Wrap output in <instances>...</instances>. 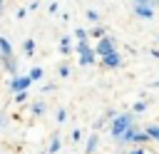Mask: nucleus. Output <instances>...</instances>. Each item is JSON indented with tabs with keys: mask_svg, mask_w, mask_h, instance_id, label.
Masks as SVG:
<instances>
[{
	"mask_svg": "<svg viewBox=\"0 0 159 154\" xmlns=\"http://www.w3.org/2000/svg\"><path fill=\"white\" fill-rule=\"evenodd\" d=\"M132 124H134V114H129V112H127V114H117V117L112 119V124H109V132H112L114 139H119Z\"/></svg>",
	"mask_w": 159,
	"mask_h": 154,
	"instance_id": "1",
	"label": "nucleus"
},
{
	"mask_svg": "<svg viewBox=\"0 0 159 154\" xmlns=\"http://www.w3.org/2000/svg\"><path fill=\"white\" fill-rule=\"evenodd\" d=\"M77 55H80L82 67H89L97 60V52H94V47H89V42H77Z\"/></svg>",
	"mask_w": 159,
	"mask_h": 154,
	"instance_id": "2",
	"label": "nucleus"
},
{
	"mask_svg": "<svg viewBox=\"0 0 159 154\" xmlns=\"http://www.w3.org/2000/svg\"><path fill=\"white\" fill-rule=\"evenodd\" d=\"M94 52H97V57L102 60V57H107V55H112V52H117L114 50V40L107 35V37H102V40H97V47H94Z\"/></svg>",
	"mask_w": 159,
	"mask_h": 154,
	"instance_id": "3",
	"label": "nucleus"
},
{
	"mask_svg": "<svg viewBox=\"0 0 159 154\" xmlns=\"http://www.w3.org/2000/svg\"><path fill=\"white\" fill-rule=\"evenodd\" d=\"M30 84H32V79H30V75H15L12 79H10V89L17 94V92H27L30 89Z\"/></svg>",
	"mask_w": 159,
	"mask_h": 154,
	"instance_id": "4",
	"label": "nucleus"
},
{
	"mask_svg": "<svg viewBox=\"0 0 159 154\" xmlns=\"http://www.w3.org/2000/svg\"><path fill=\"white\" fill-rule=\"evenodd\" d=\"M139 132H142V129H139L137 124H132V127H129V129H127V132H124V134H122L117 142H119L122 147H124V144H137V137H139Z\"/></svg>",
	"mask_w": 159,
	"mask_h": 154,
	"instance_id": "5",
	"label": "nucleus"
},
{
	"mask_svg": "<svg viewBox=\"0 0 159 154\" xmlns=\"http://www.w3.org/2000/svg\"><path fill=\"white\" fill-rule=\"evenodd\" d=\"M134 7V15L142 17V20H152L154 17V7L152 5H132Z\"/></svg>",
	"mask_w": 159,
	"mask_h": 154,
	"instance_id": "6",
	"label": "nucleus"
},
{
	"mask_svg": "<svg viewBox=\"0 0 159 154\" xmlns=\"http://www.w3.org/2000/svg\"><path fill=\"white\" fill-rule=\"evenodd\" d=\"M99 62H102V67H107V70H114V67H119V65H122V57H119V52H112V55L102 57Z\"/></svg>",
	"mask_w": 159,
	"mask_h": 154,
	"instance_id": "7",
	"label": "nucleus"
},
{
	"mask_svg": "<svg viewBox=\"0 0 159 154\" xmlns=\"http://www.w3.org/2000/svg\"><path fill=\"white\" fill-rule=\"evenodd\" d=\"M2 57H12V45L7 37H0V60Z\"/></svg>",
	"mask_w": 159,
	"mask_h": 154,
	"instance_id": "8",
	"label": "nucleus"
},
{
	"mask_svg": "<svg viewBox=\"0 0 159 154\" xmlns=\"http://www.w3.org/2000/svg\"><path fill=\"white\" fill-rule=\"evenodd\" d=\"M0 62H2V67H5L7 72H12V75H17V60H15V57H2Z\"/></svg>",
	"mask_w": 159,
	"mask_h": 154,
	"instance_id": "9",
	"label": "nucleus"
},
{
	"mask_svg": "<svg viewBox=\"0 0 159 154\" xmlns=\"http://www.w3.org/2000/svg\"><path fill=\"white\" fill-rule=\"evenodd\" d=\"M60 144H62V139H60V134H55V137L50 139V144H47V152H45V154H57V152H60Z\"/></svg>",
	"mask_w": 159,
	"mask_h": 154,
	"instance_id": "10",
	"label": "nucleus"
},
{
	"mask_svg": "<svg viewBox=\"0 0 159 154\" xmlns=\"http://www.w3.org/2000/svg\"><path fill=\"white\" fill-rule=\"evenodd\" d=\"M97 142H99V139H97V134H92V137L87 139V147H84V154H94V152H97Z\"/></svg>",
	"mask_w": 159,
	"mask_h": 154,
	"instance_id": "11",
	"label": "nucleus"
},
{
	"mask_svg": "<svg viewBox=\"0 0 159 154\" xmlns=\"http://www.w3.org/2000/svg\"><path fill=\"white\" fill-rule=\"evenodd\" d=\"M89 35H92V37H97V40H102V37H107V30H104L102 25H94V27L89 30Z\"/></svg>",
	"mask_w": 159,
	"mask_h": 154,
	"instance_id": "12",
	"label": "nucleus"
},
{
	"mask_svg": "<svg viewBox=\"0 0 159 154\" xmlns=\"http://www.w3.org/2000/svg\"><path fill=\"white\" fill-rule=\"evenodd\" d=\"M149 137H152V142H159V124H149L147 129H144Z\"/></svg>",
	"mask_w": 159,
	"mask_h": 154,
	"instance_id": "13",
	"label": "nucleus"
},
{
	"mask_svg": "<svg viewBox=\"0 0 159 154\" xmlns=\"http://www.w3.org/2000/svg\"><path fill=\"white\" fill-rule=\"evenodd\" d=\"M22 50H25V55H27V57H32V55H35V40H25Z\"/></svg>",
	"mask_w": 159,
	"mask_h": 154,
	"instance_id": "14",
	"label": "nucleus"
},
{
	"mask_svg": "<svg viewBox=\"0 0 159 154\" xmlns=\"http://www.w3.org/2000/svg\"><path fill=\"white\" fill-rule=\"evenodd\" d=\"M152 142V137L147 134V132H139V137H137V147H147Z\"/></svg>",
	"mask_w": 159,
	"mask_h": 154,
	"instance_id": "15",
	"label": "nucleus"
},
{
	"mask_svg": "<svg viewBox=\"0 0 159 154\" xmlns=\"http://www.w3.org/2000/svg\"><path fill=\"white\" fill-rule=\"evenodd\" d=\"M42 75H45V72H42V67H32V70H30V79H32V82L42 79Z\"/></svg>",
	"mask_w": 159,
	"mask_h": 154,
	"instance_id": "16",
	"label": "nucleus"
},
{
	"mask_svg": "<svg viewBox=\"0 0 159 154\" xmlns=\"http://www.w3.org/2000/svg\"><path fill=\"white\" fill-rule=\"evenodd\" d=\"M32 114H35V117H42V114H45V102H35V104H32Z\"/></svg>",
	"mask_w": 159,
	"mask_h": 154,
	"instance_id": "17",
	"label": "nucleus"
},
{
	"mask_svg": "<svg viewBox=\"0 0 159 154\" xmlns=\"http://www.w3.org/2000/svg\"><path fill=\"white\" fill-rule=\"evenodd\" d=\"M75 37H77V42H87V37H89V32L80 27V30H75Z\"/></svg>",
	"mask_w": 159,
	"mask_h": 154,
	"instance_id": "18",
	"label": "nucleus"
},
{
	"mask_svg": "<svg viewBox=\"0 0 159 154\" xmlns=\"http://www.w3.org/2000/svg\"><path fill=\"white\" fill-rule=\"evenodd\" d=\"M60 52L62 55H70V37H62L60 40Z\"/></svg>",
	"mask_w": 159,
	"mask_h": 154,
	"instance_id": "19",
	"label": "nucleus"
},
{
	"mask_svg": "<svg viewBox=\"0 0 159 154\" xmlns=\"http://www.w3.org/2000/svg\"><path fill=\"white\" fill-rule=\"evenodd\" d=\"M87 17H89L92 22H97V25H99V12H97V10H87Z\"/></svg>",
	"mask_w": 159,
	"mask_h": 154,
	"instance_id": "20",
	"label": "nucleus"
},
{
	"mask_svg": "<svg viewBox=\"0 0 159 154\" xmlns=\"http://www.w3.org/2000/svg\"><path fill=\"white\" fill-rule=\"evenodd\" d=\"M144 109H147V102H137V104L132 107V112H134V114H139V112H144Z\"/></svg>",
	"mask_w": 159,
	"mask_h": 154,
	"instance_id": "21",
	"label": "nucleus"
},
{
	"mask_svg": "<svg viewBox=\"0 0 159 154\" xmlns=\"http://www.w3.org/2000/svg\"><path fill=\"white\" fill-rule=\"evenodd\" d=\"M157 2H159V0H132V5H152V7H154Z\"/></svg>",
	"mask_w": 159,
	"mask_h": 154,
	"instance_id": "22",
	"label": "nucleus"
},
{
	"mask_svg": "<svg viewBox=\"0 0 159 154\" xmlns=\"http://www.w3.org/2000/svg\"><path fill=\"white\" fill-rule=\"evenodd\" d=\"M55 119H57V122L62 124V122L67 119V112H65V109H57V114H55Z\"/></svg>",
	"mask_w": 159,
	"mask_h": 154,
	"instance_id": "23",
	"label": "nucleus"
},
{
	"mask_svg": "<svg viewBox=\"0 0 159 154\" xmlns=\"http://www.w3.org/2000/svg\"><path fill=\"white\" fill-rule=\"evenodd\" d=\"M60 77H70V67H67V65L60 67Z\"/></svg>",
	"mask_w": 159,
	"mask_h": 154,
	"instance_id": "24",
	"label": "nucleus"
},
{
	"mask_svg": "<svg viewBox=\"0 0 159 154\" xmlns=\"http://www.w3.org/2000/svg\"><path fill=\"white\" fill-rule=\"evenodd\" d=\"M25 99H27V92H17L15 94V102H25Z\"/></svg>",
	"mask_w": 159,
	"mask_h": 154,
	"instance_id": "25",
	"label": "nucleus"
},
{
	"mask_svg": "<svg viewBox=\"0 0 159 154\" xmlns=\"http://www.w3.org/2000/svg\"><path fill=\"white\" fill-rule=\"evenodd\" d=\"M129 154H147V149H144V147H134Z\"/></svg>",
	"mask_w": 159,
	"mask_h": 154,
	"instance_id": "26",
	"label": "nucleus"
},
{
	"mask_svg": "<svg viewBox=\"0 0 159 154\" xmlns=\"http://www.w3.org/2000/svg\"><path fill=\"white\" fill-rule=\"evenodd\" d=\"M72 139H75V142H80V139H82V132H80V129H75V132H72Z\"/></svg>",
	"mask_w": 159,
	"mask_h": 154,
	"instance_id": "27",
	"label": "nucleus"
},
{
	"mask_svg": "<svg viewBox=\"0 0 159 154\" xmlns=\"http://www.w3.org/2000/svg\"><path fill=\"white\" fill-rule=\"evenodd\" d=\"M2 124H5V117H2V114H0V127H2Z\"/></svg>",
	"mask_w": 159,
	"mask_h": 154,
	"instance_id": "28",
	"label": "nucleus"
},
{
	"mask_svg": "<svg viewBox=\"0 0 159 154\" xmlns=\"http://www.w3.org/2000/svg\"><path fill=\"white\" fill-rule=\"evenodd\" d=\"M2 5H5V0H0V7H2Z\"/></svg>",
	"mask_w": 159,
	"mask_h": 154,
	"instance_id": "29",
	"label": "nucleus"
},
{
	"mask_svg": "<svg viewBox=\"0 0 159 154\" xmlns=\"http://www.w3.org/2000/svg\"><path fill=\"white\" fill-rule=\"evenodd\" d=\"M119 154H129V152H119Z\"/></svg>",
	"mask_w": 159,
	"mask_h": 154,
	"instance_id": "30",
	"label": "nucleus"
},
{
	"mask_svg": "<svg viewBox=\"0 0 159 154\" xmlns=\"http://www.w3.org/2000/svg\"><path fill=\"white\" fill-rule=\"evenodd\" d=\"M0 15H2V7H0Z\"/></svg>",
	"mask_w": 159,
	"mask_h": 154,
	"instance_id": "31",
	"label": "nucleus"
}]
</instances>
